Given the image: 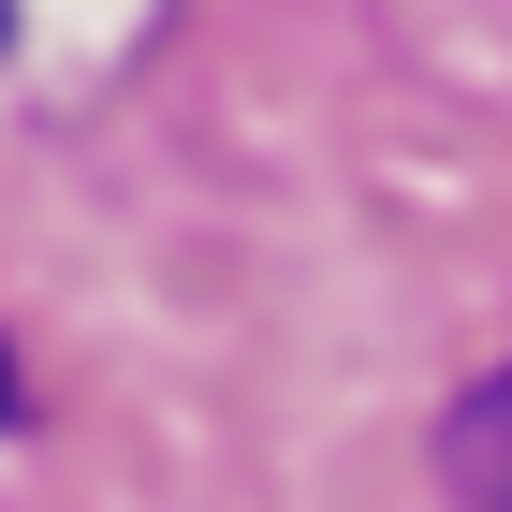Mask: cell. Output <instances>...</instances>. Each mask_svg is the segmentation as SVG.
<instances>
[{
  "label": "cell",
  "instance_id": "6da1fadb",
  "mask_svg": "<svg viewBox=\"0 0 512 512\" xmlns=\"http://www.w3.org/2000/svg\"><path fill=\"white\" fill-rule=\"evenodd\" d=\"M439 469H454V498H469V512H512V366L454 395V425H439Z\"/></svg>",
  "mask_w": 512,
  "mask_h": 512
}]
</instances>
